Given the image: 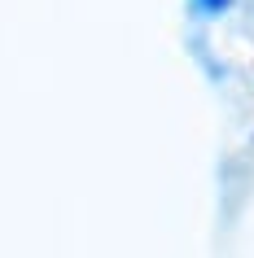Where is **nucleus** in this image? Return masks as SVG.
<instances>
[{
    "mask_svg": "<svg viewBox=\"0 0 254 258\" xmlns=\"http://www.w3.org/2000/svg\"><path fill=\"white\" fill-rule=\"evenodd\" d=\"M228 5H232V0H197V9H201V14H224Z\"/></svg>",
    "mask_w": 254,
    "mask_h": 258,
    "instance_id": "obj_1",
    "label": "nucleus"
}]
</instances>
